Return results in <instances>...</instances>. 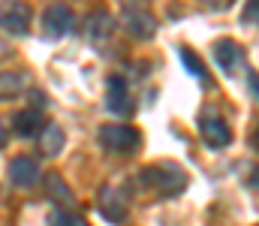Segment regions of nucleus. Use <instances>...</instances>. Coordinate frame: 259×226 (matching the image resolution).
<instances>
[{
  "label": "nucleus",
  "instance_id": "9b49d317",
  "mask_svg": "<svg viewBox=\"0 0 259 226\" xmlns=\"http://www.w3.org/2000/svg\"><path fill=\"white\" fill-rule=\"evenodd\" d=\"M100 211H103L106 220H112V223H124V217H127V205H124V199H121L112 187H103V190H100Z\"/></svg>",
  "mask_w": 259,
  "mask_h": 226
},
{
  "label": "nucleus",
  "instance_id": "b1692460",
  "mask_svg": "<svg viewBox=\"0 0 259 226\" xmlns=\"http://www.w3.org/2000/svg\"><path fill=\"white\" fill-rule=\"evenodd\" d=\"M253 145H256V151H259V130L253 133Z\"/></svg>",
  "mask_w": 259,
  "mask_h": 226
},
{
  "label": "nucleus",
  "instance_id": "f03ea898",
  "mask_svg": "<svg viewBox=\"0 0 259 226\" xmlns=\"http://www.w3.org/2000/svg\"><path fill=\"white\" fill-rule=\"evenodd\" d=\"M97 139H100L103 148L112 151V154H136L139 145H142L139 130H133L127 124H106V127H100Z\"/></svg>",
  "mask_w": 259,
  "mask_h": 226
},
{
  "label": "nucleus",
  "instance_id": "7ed1b4c3",
  "mask_svg": "<svg viewBox=\"0 0 259 226\" xmlns=\"http://www.w3.org/2000/svg\"><path fill=\"white\" fill-rule=\"evenodd\" d=\"M124 27L136 39H151L157 33V18L151 15V9L145 6V0L124 6Z\"/></svg>",
  "mask_w": 259,
  "mask_h": 226
},
{
  "label": "nucleus",
  "instance_id": "2eb2a0df",
  "mask_svg": "<svg viewBox=\"0 0 259 226\" xmlns=\"http://www.w3.org/2000/svg\"><path fill=\"white\" fill-rule=\"evenodd\" d=\"M46 190H49V196H52V199H58L61 205H72V202H75L61 175H49V178H46Z\"/></svg>",
  "mask_w": 259,
  "mask_h": 226
},
{
  "label": "nucleus",
  "instance_id": "0eeeda50",
  "mask_svg": "<svg viewBox=\"0 0 259 226\" xmlns=\"http://www.w3.org/2000/svg\"><path fill=\"white\" fill-rule=\"evenodd\" d=\"M75 18H72V9L66 3H52L42 15V27H46V36H66L72 30Z\"/></svg>",
  "mask_w": 259,
  "mask_h": 226
},
{
  "label": "nucleus",
  "instance_id": "39448f33",
  "mask_svg": "<svg viewBox=\"0 0 259 226\" xmlns=\"http://www.w3.org/2000/svg\"><path fill=\"white\" fill-rule=\"evenodd\" d=\"M199 133H202V139H205V145L208 148H226L229 142H232V130H229V124L223 121V118H217V115H202L199 118Z\"/></svg>",
  "mask_w": 259,
  "mask_h": 226
},
{
  "label": "nucleus",
  "instance_id": "f257e3e1",
  "mask_svg": "<svg viewBox=\"0 0 259 226\" xmlns=\"http://www.w3.org/2000/svg\"><path fill=\"white\" fill-rule=\"evenodd\" d=\"M139 181L160 196H181L187 190V175L178 166H145Z\"/></svg>",
  "mask_w": 259,
  "mask_h": 226
},
{
  "label": "nucleus",
  "instance_id": "f3484780",
  "mask_svg": "<svg viewBox=\"0 0 259 226\" xmlns=\"http://www.w3.org/2000/svg\"><path fill=\"white\" fill-rule=\"evenodd\" d=\"M247 24H259V0H247L244 6V15H241Z\"/></svg>",
  "mask_w": 259,
  "mask_h": 226
},
{
  "label": "nucleus",
  "instance_id": "9d476101",
  "mask_svg": "<svg viewBox=\"0 0 259 226\" xmlns=\"http://www.w3.org/2000/svg\"><path fill=\"white\" fill-rule=\"evenodd\" d=\"M36 178H39V166H36L33 157H15L9 163V181L12 184L30 187V184H36Z\"/></svg>",
  "mask_w": 259,
  "mask_h": 226
},
{
  "label": "nucleus",
  "instance_id": "a211bd4d",
  "mask_svg": "<svg viewBox=\"0 0 259 226\" xmlns=\"http://www.w3.org/2000/svg\"><path fill=\"white\" fill-rule=\"evenodd\" d=\"M49 223H52V226H78L72 217H69V214H66V211H61V208H58V211H52Z\"/></svg>",
  "mask_w": 259,
  "mask_h": 226
},
{
  "label": "nucleus",
  "instance_id": "4be33fe9",
  "mask_svg": "<svg viewBox=\"0 0 259 226\" xmlns=\"http://www.w3.org/2000/svg\"><path fill=\"white\" fill-rule=\"evenodd\" d=\"M250 184H253V187H259V169L253 172V175H250Z\"/></svg>",
  "mask_w": 259,
  "mask_h": 226
},
{
  "label": "nucleus",
  "instance_id": "aec40b11",
  "mask_svg": "<svg viewBox=\"0 0 259 226\" xmlns=\"http://www.w3.org/2000/svg\"><path fill=\"white\" fill-rule=\"evenodd\" d=\"M247 81H250V91L259 97V73L256 70H250V78H247Z\"/></svg>",
  "mask_w": 259,
  "mask_h": 226
},
{
  "label": "nucleus",
  "instance_id": "412c9836",
  "mask_svg": "<svg viewBox=\"0 0 259 226\" xmlns=\"http://www.w3.org/2000/svg\"><path fill=\"white\" fill-rule=\"evenodd\" d=\"M0 148H6V124L0 121Z\"/></svg>",
  "mask_w": 259,
  "mask_h": 226
},
{
  "label": "nucleus",
  "instance_id": "f8f14e48",
  "mask_svg": "<svg viewBox=\"0 0 259 226\" xmlns=\"http://www.w3.org/2000/svg\"><path fill=\"white\" fill-rule=\"evenodd\" d=\"M12 127H15V133L18 136H36V133H42V115L36 112V109H21L15 118H12Z\"/></svg>",
  "mask_w": 259,
  "mask_h": 226
},
{
  "label": "nucleus",
  "instance_id": "ddd939ff",
  "mask_svg": "<svg viewBox=\"0 0 259 226\" xmlns=\"http://www.w3.org/2000/svg\"><path fill=\"white\" fill-rule=\"evenodd\" d=\"M64 130L58 127V124H46L42 127V133H39V145H42V154H49V157H55V154H61L64 151Z\"/></svg>",
  "mask_w": 259,
  "mask_h": 226
},
{
  "label": "nucleus",
  "instance_id": "1a4fd4ad",
  "mask_svg": "<svg viewBox=\"0 0 259 226\" xmlns=\"http://www.w3.org/2000/svg\"><path fill=\"white\" fill-rule=\"evenodd\" d=\"M214 58H217V67L226 75H235L238 67H241V49H238V42H232V39L214 42Z\"/></svg>",
  "mask_w": 259,
  "mask_h": 226
},
{
  "label": "nucleus",
  "instance_id": "423d86ee",
  "mask_svg": "<svg viewBox=\"0 0 259 226\" xmlns=\"http://www.w3.org/2000/svg\"><path fill=\"white\" fill-rule=\"evenodd\" d=\"M115 33V18L106 12V9H94L88 18H84V36L94 42V46H106Z\"/></svg>",
  "mask_w": 259,
  "mask_h": 226
},
{
  "label": "nucleus",
  "instance_id": "6ab92c4d",
  "mask_svg": "<svg viewBox=\"0 0 259 226\" xmlns=\"http://www.w3.org/2000/svg\"><path fill=\"white\" fill-rule=\"evenodd\" d=\"M202 6H205V9H211V12H220V9H229V6H232V0H202Z\"/></svg>",
  "mask_w": 259,
  "mask_h": 226
},
{
  "label": "nucleus",
  "instance_id": "20e7f679",
  "mask_svg": "<svg viewBox=\"0 0 259 226\" xmlns=\"http://www.w3.org/2000/svg\"><path fill=\"white\" fill-rule=\"evenodd\" d=\"M30 21H33V12L27 3L15 0V3H6L0 9V27L12 36H27L30 33Z\"/></svg>",
  "mask_w": 259,
  "mask_h": 226
},
{
  "label": "nucleus",
  "instance_id": "6e6552de",
  "mask_svg": "<svg viewBox=\"0 0 259 226\" xmlns=\"http://www.w3.org/2000/svg\"><path fill=\"white\" fill-rule=\"evenodd\" d=\"M106 106L115 115H127L130 112V91H127V81L121 75H112L106 81Z\"/></svg>",
  "mask_w": 259,
  "mask_h": 226
},
{
  "label": "nucleus",
  "instance_id": "4468645a",
  "mask_svg": "<svg viewBox=\"0 0 259 226\" xmlns=\"http://www.w3.org/2000/svg\"><path fill=\"white\" fill-rule=\"evenodd\" d=\"M24 91V75L21 73H0V100H15Z\"/></svg>",
  "mask_w": 259,
  "mask_h": 226
},
{
  "label": "nucleus",
  "instance_id": "dca6fc26",
  "mask_svg": "<svg viewBox=\"0 0 259 226\" xmlns=\"http://www.w3.org/2000/svg\"><path fill=\"white\" fill-rule=\"evenodd\" d=\"M181 61L187 64V70L196 75V78H202V81H208V73H205V67H202V61L196 58L190 49H181Z\"/></svg>",
  "mask_w": 259,
  "mask_h": 226
},
{
  "label": "nucleus",
  "instance_id": "5701e85b",
  "mask_svg": "<svg viewBox=\"0 0 259 226\" xmlns=\"http://www.w3.org/2000/svg\"><path fill=\"white\" fill-rule=\"evenodd\" d=\"M6 55H9V49H6V42L0 39V58H6Z\"/></svg>",
  "mask_w": 259,
  "mask_h": 226
}]
</instances>
